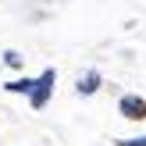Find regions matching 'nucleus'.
I'll use <instances>...</instances> for the list:
<instances>
[{
  "instance_id": "1",
  "label": "nucleus",
  "mask_w": 146,
  "mask_h": 146,
  "mask_svg": "<svg viewBox=\"0 0 146 146\" xmlns=\"http://www.w3.org/2000/svg\"><path fill=\"white\" fill-rule=\"evenodd\" d=\"M54 86H57V68H43L39 75L32 78V93H29V107L32 111H43L54 96Z\"/></svg>"
},
{
  "instance_id": "2",
  "label": "nucleus",
  "mask_w": 146,
  "mask_h": 146,
  "mask_svg": "<svg viewBox=\"0 0 146 146\" xmlns=\"http://www.w3.org/2000/svg\"><path fill=\"white\" fill-rule=\"evenodd\" d=\"M118 111H121V118H128V121H146V96L125 93V96L118 100Z\"/></svg>"
},
{
  "instance_id": "3",
  "label": "nucleus",
  "mask_w": 146,
  "mask_h": 146,
  "mask_svg": "<svg viewBox=\"0 0 146 146\" xmlns=\"http://www.w3.org/2000/svg\"><path fill=\"white\" fill-rule=\"evenodd\" d=\"M100 86H104V75L93 68V71H86V75H78L75 93H78V96H96V93H100Z\"/></svg>"
},
{
  "instance_id": "4",
  "label": "nucleus",
  "mask_w": 146,
  "mask_h": 146,
  "mask_svg": "<svg viewBox=\"0 0 146 146\" xmlns=\"http://www.w3.org/2000/svg\"><path fill=\"white\" fill-rule=\"evenodd\" d=\"M4 89L14 93V96H29V93H32V78H11Z\"/></svg>"
},
{
  "instance_id": "5",
  "label": "nucleus",
  "mask_w": 146,
  "mask_h": 146,
  "mask_svg": "<svg viewBox=\"0 0 146 146\" xmlns=\"http://www.w3.org/2000/svg\"><path fill=\"white\" fill-rule=\"evenodd\" d=\"M4 64H7V68H21V64H25V57H21L18 50H4Z\"/></svg>"
},
{
  "instance_id": "6",
  "label": "nucleus",
  "mask_w": 146,
  "mask_h": 146,
  "mask_svg": "<svg viewBox=\"0 0 146 146\" xmlns=\"http://www.w3.org/2000/svg\"><path fill=\"white\" fill-rule=\"evenodd\" d=\"M114 146H146V135H132V139H111Z\"/></svg>"
}]
</instances>
